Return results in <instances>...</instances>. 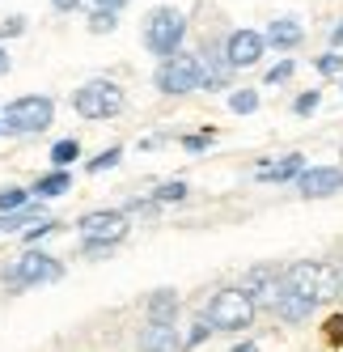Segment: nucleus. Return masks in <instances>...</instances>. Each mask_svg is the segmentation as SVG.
<instances>
[{"label": "nucleus", "mask_w": 343, "mask_h": 352, "mask_svg": "<svg viewBox=\"0 0 343 352\" xmlns=\"http://www.w3.org/2000/svg\"><path fill=\"white\" fill-rule=\"evenodd\" d=\"M280 285L284 293L292 297H301V301H327L339 293V272L331 263H318V259H301V263H288L284 276H280Z\"/></svg>", "instance_id": "f257e3e1"}, {"label": "nucleus", "mask_w": 343, "mask_h": 352, "mask_svg": "<svg viewBox=\"0 0 343 352\" xmlns=\"http://www.w3.org/2000/svg\"><path fill=\"white\" fill-rule=\"evenodd\" d=\"M255 314H259L255 297L246 289H237V285L216 289L208 297V306H204V318L212 322V331H246V327L255 322Z\"/></svg>", "instance_id": "f03ea898"}, {"label": "nucleus", "mask_w": 343, "mask_h": 352, "mask_svg": "<svg viewBox=\"0 0 343 352\" xmlns=\"http://www.w3.org/2000/svg\"><path fill=\"white\" fill-rule=\"evenodd\" d=\"M182 38H187V13H182V9L157 5L149 17H144V47H149L153 56H161V60L178 56Z\"/></svg>", "instance_id": "7ed1b4c3"}, {"label": "nucleus", "mask_w": 343, "mask_h": 352, "mask_svg": "<svg viewBox=\"0 0 343 352\" xmlns=\"http://www.w3.org/2000/svg\"><path fill=\"white\" fill-rule=\"evenodd\" d=\"M56 119V102L43 94H21L5 107V132L13 136H34V132H47Z\"/></svg>", "instance_id": "20e7f679"}, {"label": "nucleus", "mask_w": 343, "mask_h": 352, "mask_svg": "<svg viewBox=\"0 0 343 352\" xmlns=\"http://www.w3.org/2000/svg\"><path fill=\"white\" fill-rule=\"evenodd\" d=\"M72 111H77L81 119H115L119 111H123V89H119L115 81H106V77H93V81H85L77 94H72Z\"/></svg>", "instance_id": "39448f33"}, {"label": "nucleus", "mask_w": 343, "mask_h": 352, "mask_svg": "<svg viewBox=\"0 0 343 352\" xmlns=\"http://www.w3.org/2000/svg\"><path fill=\"white\" fill-rule=\"evenodd\" d=\"M153 85H157L161 94H169V98L204 89V60H200V56H187V52L169 56V60H161V68H157Z\"/></svg>", "instance_id": "423d86ee"}, {"label": "nucleus", "mask_w": 343, "mask_h": 352, "mask_svg": "<svg viewBox=\"0 0 343 352\" xmlns=\"http://www.w3.org/2000/svg\"><path fill=\"white\" fill-rule=\"evenodd\" d=\"M0 276L13 285V289H30V285H47V280H60L64 267L47 255V250H26L21 259H13V267H0Z\"/></svg>", "instance_id": "0eeeda50"}, {"label": "nucleus", "mask_w": 343, "mask_h": 352, "mask_svg": "<svg viewBox=\"0 0 343 352\" xmlns=\"http://www.w3.org/2000/svg\"><path fill=\"white\" fill-rule=\"evenodd\" d=\"M132 234V221L128 212H115V208H102V212H85L81 217V242H93V246H115Z\"/></svg>", "instance_id": "6e6552de"}, {"label": "nucleus", "mask_w": 343, "mask_h": 352, "mask_svg": "<svg viewBox=\"0 0 343 352\" xmlns=\"http://www.w3.org/2000/svg\"><path fill=\"white\" fill-rule=\"evenodd\" d=\"M220 52H225V60H229L233 72H237V68H255V64L263 60V52H267V38H263L259 30H233Z\"/></svg>", "instance_id": "1a4fd4ad"}, {"label": "nucleus", "mask_w": 343, "mask_h": 352, "mask_svg": "<svg viewBox=\"0 0 343 352\" xmlns=\"http://www.w3.org/2000/svg\"><path fill=\"white\" fill-rule=\"evenodd\" d=\"M297 191L305 199H327L343 191V170L339 166H305V174L297 179Z\"/></svg>", "instance_id": "9d476101"}, {"label": "nucleus", "mask_w": 343, "mask_h": 352, "mask_svg": "<svg viewBox=\"0 0 343 352\" xmlns=\"http://www.w3.org/2000/svg\"><path fill=\"white\" fill-rule=\"evenodd\" d=\"M280 276H284V267H255V272H246V285H241V289L255 297V306L276 310V301H280V293H284Z\"/></svg>", "instance_id": "9b49d317"}, {"label": "nucleus", "mask_w": 343, "mask_h": 352, "mask_svg": "<svg viewBox=\"0 0 343 352\" xmlns=\"http://www.w3.org/2000/svg\"><path fill=\"white\" fill-rule=\"evenodd\" d=\"M136 348L140 352H178L182 348V336H178V327L174 322H144L140 327V336H136Z\"/></svg>", "instance_id": "f8f14e48"}, {"label": "nucleus", "mask_w": 343, "mask_h": 352, "mask_svg": "<svg viewBox=\"0 0 343 352\" xmlns=\"http://www.w3.org/2000/svg\"><path fill=\"white\" fill-rule=\"evenodd\" d=\"M267 47H280V52H297V47L305 43V26L297 17H276L272 26H267Z\"/></svg>", "instance_id": "ddd939ff"}, {"label": "nucleus", "mask_w": 343, "mask_h": 352, "mask_svg": "<svg viewBox=\"0 0 343 352\" xmlns=\"http://www.w3.org/2000/svg\"><path fill=\"white\" fill-rule=\"evenodd\" d=\"M301 174H305V157L301 153H288V157H280L272 166H259L255 179H263V183H292V179H301Z\"/></svg>", "instance_id": "4468645a"}, {"label": "nucleus", "mask_w": 343, "mask_h": 352, "mask_svg": "<svg viewBox=\"0 0 343 352\" xmlns=\"http://www.w3.org/2000/svg\"><path fill=\"white\" fill-rule=\"evenodd\" d=\"M149 318H153V322H174V318H178V293H174V289L149 293Z\"/></svg>", "instance_id": "2eb2a0df"}, {"label": "nucleus", "mask_w": 343, "mask_h": 352, "mask_svg": "<svg viewBox=\"0 0 343 352\" xmlns=\"http://www.w3.org/2000/svg\"><path fill=\"white\" fill-rule=\"evenodd\" d=\"M276 314H280L284 322H305V318L314 314V301H301V297H292V293H280Z\"/></svg>", "instance_id": "dca6fc26"}, {"label": "nucleus", "mask_w": 343, "mask_h": 352, "mask_svg": "<svg viewBox=\"0 0 343 352\" xmlns=\"http://www.w3.org/2000/svg\"><path fill=\"white\" fill-rule=\"evenodd\" d=\"M72 187V179H68V170H51V174H43V179L30 187L38 199H56V195H64Z\"/></svg>", "instance_id": "f3484780"}, {"label": "nucleus", "mask_w": 343, "mask_h": 352, "mask_svg": "<svg viewBox=\"0 0 343 352\" xmlns=\"http://www.w3.org/2000/svg\"><path fill=\"white\" fill-rule=\"evenodd\" d=\"M229 111L233 115H255L259 111V94L255 89H233L229 94Z\"/></svg>", "instance_id": "a211bd4d"}, {"label": "nucleus", "mask_w": 343, "mask_h": 352, "mask_svg": "<svg viewBox=\"0 0 343 352\" xmlns=\"http://www.w3.org/2000/svg\"><path fill=\"white\" fill-rule=\"evenodd\" d=\"M187 183L182 179H174V183H161L157 191H153V204H178V199H187Z\"/></svg>", "instance_id": "6ab92c4d"}, {"label": "nucleus", "mask_w": 343, "mask_h": 352, "mask_svg": "<svg viewBox=\"0 0 343 352\" xmlns=\"http://www.w3.org/2000/svg\"><path fill=\"white\" fill-rule=\"evenodd\" d=\"M26 199H30V191H21V187H0V212H21V208H26Z\"/></svg>", "instance_id": "aec40b11"}, {"label": "nucleus", "mask_w": 343, "mask_h": 352, "mask_svg": "<svg viewBox=\"0 0 343 352\" xmlns=\"http://www.w3.org/2000/svg\"><path fill=\"white\" fill-rule=\"evenodd\" d=\"M81 157V144L77 140H56V148H51V162L64 170V166H72V162H77Z\"/></svg>", "instance_id": "412c9836"}, {"label": "nucleus", "mask_w": 343, "mask_h": 352, "mask_svg": "<svg viewBox=\"0 0 343 352\" xmlns=\"http://www.w3.org/2000/svg\"><path fill=\"white\" fill-rule=\"evenodd\" d=\"M115 26H119V13H106V9L89 13V34H110Z\"/></svg>", "instance_id": "4be33fe9"}, {"label": "nucleus", "mask_w": 343, "mask_h": 352, "mask_svg": "<svg viewBox=\"0 0 343 352\" xmlns=\"http://www.w3.org/2000/svg\"><path fill=\"white\" fill-rule=\"evenodd\" d=\"M30 221H34L30 208H21V212H0V234H17L21 225H30Z\"/></svg>", "instance_id": "5701e85b"}, {"label": "nucleus", "mask_w": 343, "mask_h": 352, "mask_svg": "<svg viewBox=\"0 0 343 352\" xmlns=\"http://www.w3.org/2000/svg\"><path fill=\"white\" fill-rule=\"evenodd\" d=\"M119 157H123V148H102V153H97L93 162H89V174H102V170H110V166H119Z\"/></svg>", "instance_id": "b1692460"}, {"label": "nucleus", "mask_w": 343, "mask_h": 352, "mask_svg": "<svg viewBox=\"0 0 343 352\" xmlns=\"http://www.w3.org/2000/svg\"><path fill=\"white\" fill-rule=\"evenodd\" d=\"M314 68L322 72V77H339V72H343V56L327 52V56H318V60H314Z\"/></svg>", "instance_id": "393cba45"}, {"label": "nucleus", "mask_w": 343, "mask_h": 352, "mask_svg": "<svg viewBox=\"0 0 343 352\" xmlns=\"http://www.w3.org/2000/svg\"><path fill=\"white\" fill-rule=\"evenodd\" d=\"M208 336H212V322H208V318H200V322H195L191 331H187V340H182V344H187V348H200Z\"/></svg>", "instance_id": "a878e982"}, {"label": "nucleus", "mask_w": 343, "mask_h": 352, "mask_svg": "<svg viewBox=\"0 0 343 352\" xmlns=\"http://www.w3.org/2000/svg\"><path fill=\"white\" fill-rule=\"evenodd\" d=\"M17 34H26V17H5V21H0V43L17 38Z\"/></svg>", "instance_id": "bb28decb"}, {"label": "nucleus", "mask_w": 343, "mask_h": 352, "mask_svg": "<svg viewBox=\"0 0 343 352\" xmlns=\"http://www.w3.org/2000/svg\"><path fill=\"white\" fill-rule=\"evenodd\" d=\"M318 102H322V98H318V89H305L297 102H292V111H297V115H314V111H318Z\"/></svg>", "instance_id": "cd10ccee"}, {"label": "nucleus", "mask_w": 343, "mask_h": 352, "mask_svg": "<svg viewBox=\"0 0 343 352\" xmlns=\"http://www.w3.org/2000/svg\"><path fill=\"white\" fill-rule=\"evenodd\" d=\"M292 72H297V64H292V60H284V64H276L272 72H267V85H284V81L292 77Z\"/></svg>", "instance_id": "c85d7f7f"}, {"label": "nucleus", "mask_w": 343, "mask_h": 352, "mask_svg": "<svg viewBox=\"0 0 343 352\" xmlns=\"http://www.w3.org/2000/svg\"><path fill=\"white\" fill-rule=\"evenodd\" d=\"M322 331H327V340H331L335 348H343V314H331Z\"/></svg>", "instance_id": "c756f323"}, {"label": "nucleus", "mask_w": 343, "mask_h": 352, "mask_svg": "<svg viewBox=\"0 0 343 352\" xmlns=\"http://www.w3.org/2000/svg\"><path fill=\"white\" fill-rule=\"evenodd\" d=\"M208 144H212V132H200V136H182V148H191V153H204Z\"/></svg>", "instance_id": "7c9ffc66"}, {"label": "nucleus", "mask_w": 343, "mask_h": 352, "mask_svg": "<svg viewBox=\"0 0 343 352\" xmlns=\"http://www.w3.org/2000/svg\"><path fill=\"white\" fill-rule=\"evenodd\" d=\"M51 9H56V13H77L81 0H51Z\"/></svg>", "instance_id": "2f4dec72"}, {"label": "nucleus", "mask_w": 343, "mask_h": 352, "mask_svg": "<svg viewBox=\"0 0 343 352\" xmlns=\"http://www.w3.org/2000/svg\"><path fill=\"white\" fill-rule=\"evenodd\" d=\"M93 5H97V9H106V13H119V9L128 5V0H93Z\"/></svg>", "instance_id": "473e14b6"}, {"label": "nucleus", "mask_w": 343, "mask_h": 352, "mask_svg": "<svg viewBox=\"0 0 343 352\" xmlns=\"http://www.w3.org/2000/svg\"><path fill=\"white\" fill-rule=\"evenodd\" d=\"M9 68H13V60L5 56V47H0V77H5V72H9Z\"/></svg>", "instance_id": "72a5a7b5"}, {"label": "nucleus", "mask_w": 343, "mask_h": 352, "mask_svg": "<svg viewBox=\"0 0 343 352\" xmlns=\"http://www.w3.org/2000/svg\"><path fill=\"white\" fill-rule=\"evenodd\" d=\"M229 352H259V344H237V348H229Z\"/></svg>", "instance_id": "f704fd0d"}, {"label": "nucleus", "mask_w": 343, "mask_h": 352, "mask_svg": "<svg viewBox=\"0 0 343 352\" xmlns=\"http://www.w3.org/2000/svg\"><path fill=\"white\" fill-rule=\"evenodd\" d=\"M331 43H335V47H343V26H335V34H331Z\"/></svg>", "instance_id": "c9c22d12"}, {"label": "nucleus", "mask_w": 343, "mask_h": 352, "mask_svg": "<svg viewBox=\"0 0 343 352\" xmlns=\"http://www.w3.org/2000/svg\"><path fill=\"white\" fill-rule=\"evenodd\" d=\"M339 293H343V272H339Z\"/></svg>", "instance_id": "e433bc0d"}, {"label": "nucleus", "mask_w": 343, "mask_h": 352, "mask_svg": "<svg viewBox=\"0 0 343 352\" xmlns=\"http://www.w3.org/2000/svg\"><path fill=\"white\" fill-rule=\"evenodd\" d=\"M0 132H5V123H0Z\"/></svg>", "instance_id": "4c0bfd02"}]
</instances>
